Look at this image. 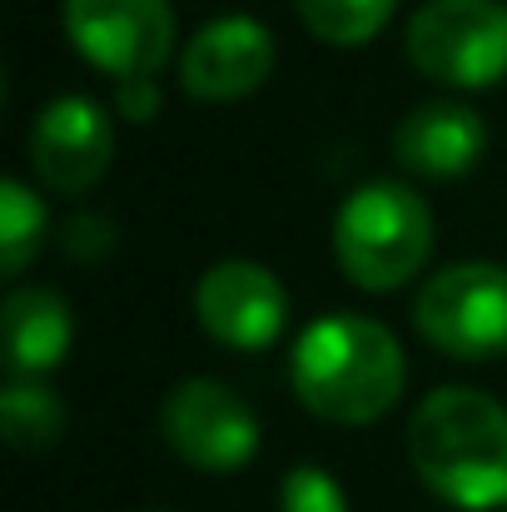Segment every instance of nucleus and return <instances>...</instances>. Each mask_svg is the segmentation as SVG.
<instances>
[{"label":"nucleus","mask_w":507,"mask_h":512,"mask_svg":"<svg viewBox=\"0 0 507 512\" xmlns=\"http://www.w3.org/2000/svg\"><path fill=\"white\" fill-rule=\"evenodd\" d=\"M194 319L214 343L259 353L284 334L289 294L274 269H264L254 259H224L194 284Z\"/></svg>","instance_id":"obj_8"},{"label":"nucleus","mask_w":507,"mask_h":512,"mask_svg":"<svg viewBox=\"0 0 507 512\" xmlns=\"http://www.w3.org/2000/svg\"><path fill=\"white\" fill-rule=\"evenodd\" d=\"M413 473L433 498L458 512L507 503V408L493 393L448 383L433 388L408 423Z\"/></svg>","instance_id":"obj_1"},{"label":"nucleus","mask_w":507,"mask_h":512,"mask_svg":"<svg viewBox=\"0 0 507 512\" xmlns=\"http://www.w3.org/2000/svg\"><path fill=\"white\" fill-rule=\"evenodd\" d=\"M0 433L15 453H45L65 433V403L40 378H10L0 393Z\"/></svg>","instance_id":"obj_13"},{"label":"nucleus","mask_w":507,"mask_h":512,"mask_svg":"<svg viewBox=\"0 0 507 512\" xmlns=\"http://www.w3.org/2000/svg\"><path fill=\"white\" fill-rule=\"evenodd\" d=\"M160 105H165V95H160L155 75H150V80H120V85H115V110H120V120H130V125H150V120L160 115Z\"/></svg>","instance_id":"obj_17"},{"label":"nucleus","mask_w":507,"mask_h":512,"mask_svg":"<svg viewBox=\"0 0 507 512\" xmlns=\"http://www.w3.org/2000/svg\"><path fill=\"white\" fill-rule=\"evenodd\" d=\"M274 35L254 15H219L209 20L179 55V85L194 100L229 105L254 95L274 75Z\"/></svg>","instance_id":"obj_10"},{"label":"nucleus","mask_w":507,"mask_h":512,"mask_svg":"<svg viewBox=\"0 0 507 512\" xmlns=\"http://www.w3.org/2000/svg\"><path fill=\"white\" fill-rule=\"evenodd\" d=\"M30 170L55 194H85L95 189L115 160V125L110 115L85 95L50 100L30 125Z\"/></svg>","instance_id":"obj_9"},{"label":"nucleus","mask_w":507,"mask_h":512,"mask_svg":"<svg viewBox=\"0 0 507 512\" xmlns=\"http://www.w3.org/2000/svg\"><path fill=\"white\" fill-rule=\"evenodd\" d=\"M398 0H294L304 30L334 50H358L368 40H378L393 20Z\"/></svg>","instance_id":"obj_14"},{"label":"nucleus","mask_w":507,"mask_h":512,"mask_svg":"<svg viewBox=\"0 0 507 512\" xmlns=\"http://www.w3.org/2000/svg\"><path fill=\"white\" fill-rule=\"evenodd\" d=\"M160 433L199 473H239L259 453L254 408L219 378H184L160 408Z\"/></svg>","instance_id":"obj_7"},{"label":"nucleus","mask_w":507,"mask_h":512,"mask_svg":"<svg viewBox=\"0 0 507 512\" xmlns=\"http://www.w3.org/2000/svg\"><path fill=\"white\" fill-rule=\"evenodd\" d=\"M483 150H488V125L478 110H468L458 100L418 105L393 130L398 170L418 174V179H463L468 170H478Z\"/></svg>","instance_id":"obj_11"},{"label":"nucleus","mask_w":507,"mask_h":512,"mask_svg":"<svg viewBox=\"0 0 507 512\" xmlns=\"http://www.w3.org/2000/svg\"><path fill=\"white\" fill-rule=\"evenodd\" d=\"M418 75L448 90H493L507 80L503 0H423L403 30Z\"/></svg>","instance_id":"obj_4"},{"label":"nucleus","mask_w":507,"mask_h":512,"mask_svg":"<svg viewBox=\"0 0 507 512\" xmlns=\"http://www.w3.org/2000/svg\"><path fill=\"white\" fill-rule=\"evenodd\" d=\"M289 383L314 418L338 428H363L378 423L403 398L408 358L403 343L378 319L329 314L299 334L289 358Z\"/></svg>","instance_id":"obj_2"},{"label":"nucleus","mask_w":507,"mask_h":512,"mask_svg":"<svg viewBox=\"0 0 507 512\" xmlns=\"http://www.w3.org/2000/svg\"><path fill=\"white\" fill-rule=\"evenodd\" d=\"M413 324L458 363L507 358V269L483 259L438 269L413 304Z\"/></svg>","instance_id":"obj_5"},{"label":"nucleus","mask_w":507,"mask_h":512,"mask_svg":"<svg viewBox=\"0 0 507 512\" xmlns=\"http://www.w3.org/2000/svg\"><path fill=\"white\" fill-rule=\"evenodd\" d=\"M45 239V204L30 184L5 179L0 184V269L5 279H20L25 264L40 254Z\"/></svg>","instance_id":"obj_15"},{"label":"nucleus","mask_w":507,"mask_h":512,"mask_svg":"<svg viewBox=\"0 0 507 512\" xmlns=\"http://www.w3.org/2000/svg\"><path fill=\"white\" fill-rule=\"evenodd\" d=\"M110 244H115V229H110V219L75 214V219L65 224V254H70V259H100Z\"/></svg>","instance_id":"obj_18"},{"label":"nucleus","mask_w":507,"mask_h":512,"mask_svg":"<svg viewBox=\"0 0 507 512\" xmlns=\"http://www.w3.org/2000/svg\"><path fill=\"white\" fill-rule=\"evenodd\" d=\"M0 334H5V368L10 378H40L50 373L75 339V319L55 289L25 284L10 289L0 304Z\"/></svg>","instance_id":"obj_12"},{"label":"nucleus","mask_w":507,"mask_h":512,"mask_svg":"<svg viewBox=\"0 0 507 512\" xmlns=\"http://www.w3.org/2000/svg\"><path fill=\"white\" fill-rule=\"evenodd\" d=\"M433 209L398 179L358 184L334 219V254L348 284L363 294H393L413 284L433 254Z\"/></svg>","instance_id":"obj_3"},{"label":"nucleus","mask_w":507,"mask_h":512,"mask_svg":"<svg viewBox=\"0 0 507 512\" xmlns=\"http://www.w3.org/2000/svg\"><path fill=\"white\" fill-rule=\"evenodd\" d=\"M279 512H348V493L338 488L334 473L304 463L279 483Z\"/></svg>","instance_id":"obj_16"},{"label":"nucleus","mask_w":507,"mask_h":512,"mask_svg":"<svg viewBox=\"0 0 507 512\" xmlns=\"http://www.w3.org/2000/svg\"><path fill=\"white\" fill-rule=\"evenodd\" d=\"M60 20L75 55L90 60L115 85L160 75V65L174 50L169 0H65Z\"/></svg>","instance_id":"obj_6"}]
</instances>
